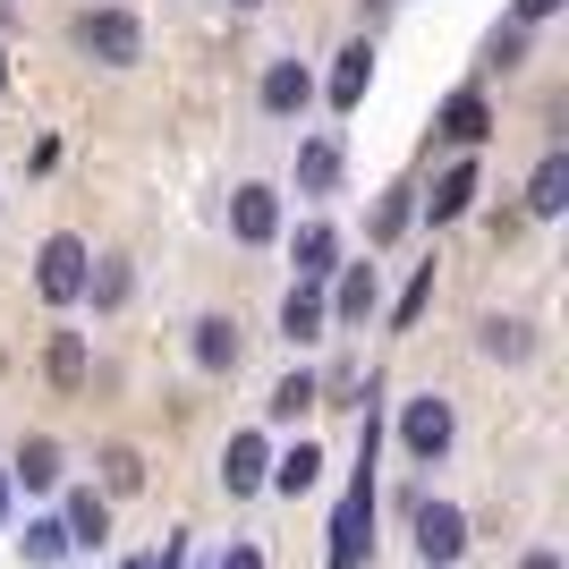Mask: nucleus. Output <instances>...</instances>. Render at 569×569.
Instances as JSON below:
<instances>
[{
	"instance_id": "f257e3e1",
	"label": "nucleus",
	"mask_w": 569,
	"mask_h": 569,
	"mask_svg": "<svg viewBox=\"0 0 569 569\" xmlns=\"http://www.w3.org/2000/svg\"><path fill=\"white\" fill-rule=\"evenodd\" d=\"M366 545H375V476H349V493L332 510V552L323 569H366Z\"/></svg>"
},
{
	"instance_id": "f03ea898",
	"label": "nucleus",
	"mask_w": 569,
	"mask_h": 569,
	"mask_svg": "<svg viewBox=\"0 0 569 569\" xmlns=\"http://www.w3.org/2000/svg\"><path fill=\"white\" fill-rule=\"evenodd\" d=\"M77 51L102 60V69H137L144 60V26L128 18V9H86V18H77Z\"/></svg>"
},
{
	"instance_id": "7ed1b4c3",
	"label": "nucleus",
	"mask_w": 569,
	"mask_h": 569,
	"mask_svg": "<svg viewBox=\"0 0 569 569\" xmlns=\"http://www.w3.org/2000/svg\"><path fill=\"white\" fill-rule=\"evenodd\" d=\"M86 272H94V256H86V238L51 230V238H43V256H34V289H43L51 307H77V298H86Z\"/></svg>"
},
{
	"instance_id": "20e7f679",
	"label": "nucleus",
	"mask_w": 569,
	"mask_h": 569,
	"mask_svg": "<svg viewBox=\"0 0 569 569\" xmlns=\"http://www.w3.org/2000/svg\"><path fill=\"white\" fill-rule=\"evenodd\" d=\"M451 433H459V417H451V400H442V391H417V400L400 408V442H408V459H442L451 451Z\"/></svg>"
},
{
	"instance_id": "39448f33",
	"label": "nucleus",
	"mask_w": 569,
	"mask_h": 569,
	"mask_svg": "<svg viewBox=\"0 0 569 569\" xmlns=\"http://www.w3.org/2000/svg\"><path fill=\"white\" fill-rule=\"evenodd\" d=\"M417 552H426V569H451L468 552V519L451 501H417Z\"/></svg>"
},
{
	"instance_id": "423d86ee",
	"label": "nucleus",
	"mask_w": 569,
	"mask_h": 569,
	"mask_svg": "<svg viewBox=\"0 0 569 569\" xmlns=\"http://www.w3.org/2000/svg\"><path fill=\"white\" fill-rule=\"evenodd\" d=\"M230 230H238V247H272V238H281V196L272 188H238L230 196Z\"/></svg>"
},
{
	"instance_id": "0eeeda50",
	"label": "nucleus",
	"mask_w": 569,
	"mask_h": 569,
	"mask_svg": "<svg viewBox=\"0 0 569 569\" xmlns=\"http://www.w3.org/2000/svg\"><path fill=\"white\" fill-rule=\"evenodd\" d=\"M433 128H442L451 144H485V137H493V102L476 94V86H459V94L433 111Z\"/></svg>"
},
{
	"instance_id": "6e6552de",
	"label": "nucleus",
	"mask_w": 569,
	"mask_h": 569,
	"mask_svg": "<svg viewBox=\"0 0 569 569\" xmlns=\"http://www.w3.org/2000/svg\"><path fill=\"white\" fill-rule=\"evenodd\" d=\"M307 102H315L307 60H272V69H263V111H272V119H298Z\"/></svg>"
},
{
	"instance_id": "1a4fd4ad",
	"label": "nucleus",
	"mask_w": 569,
	"mask_h": 569,
	"mask_svg": "<svg viewBox=\"0 0 569 569\" xmlns=\"http://www.w3.org/2000/svg\"><path fill=\"white\" fill-rule=\"evenodd\" d=\"M263 476H272L263 433H230V451H221V485H230V493H263Z\"/></svg>"
},
{
	"instance_id": "9d476101",
	"label": "nucleus",
	"mask_w": 569,
	"mask_h": 569,
	"mask_svg": "<svg viewBox=\"0 0 569 569\" xmlns=\"http://www.w3.org/2000/svg\"><path fill=\"white\" fill-rule=\"evenodd\" d=\"M60 527H69V552H102V536H111V501H102L94 485H86V493H69Z\"/></svg>"
},
{
	"instance_id": "9b49d317",
	"label": "nucleus",
	"mask_w": 569,
	"mask_h": 569,
	"mask_svg": "<svg viewBox=\"0 0 569 569\" xmlns=\"http://www.w3.org/2000/svg\"><path fill=\"white\" fill-rule=\"evenodd\" d=\"M375 298H382L375 263H340V289H332V307H323V315H340V323H366V315H375Z\"/></svg>"
},
{
	"instance_id": "f8f14e48",
	"label": "nucleus",
	"mask_w": 569,
	"mask_h": 569,
	"mask_svg": "<svg viewBox=\"0 0 569 569\" xmlns=\"http://www.w3.org/2000/svg\"><path fill=\"white\" fill-rule=\"evenodd\" d=\"M366 86H375V43H349L332 60V111H357L366 102Z\"/></svg>"
},
{
	"instance_id": "ddd939ff",
	"label": "nucleus",
	"mask_w": 569,
	"mask_h": 569,
	"mask_svg": "<svg viewBox=\"0 0 569 569\" xmlns=\"http://www.w3.org/2000/svg\"><path fill=\"white\" fill-rule=\"evenodd\" d=\"M340 188V137H307L298 144V196H332Z\"/></svg>"
},
{
	"instance_id": "4468645a",
	"label": "nucleus",
	"mask_w": 569,
	"mask_h": 569,
	"mask_svg": "<svg viewBox=\"0 0 569 569\" xmlns=\"http://www.w3.org/2000/svg\"><path fill=\"white\" fill-rule=\"evenodd\" d=\"M332 272H340V238L323 230V221H307V230H298V281H307V289H323Z\"/></svg>"
},
{
	"instance_id": "2eb2a0df",
	"label": "nucleus",
	"mask_w": 569,
	"mask_h": 569,
	"mask_svg": "<svg viewBox=\"0 0 569 569\" xmlns=\"http://www.w3.org/2000/svg\"><path fill=\"white\" fill-rule=\"evenodd\" d=\"M323 323H332V315H323V289H307V281H298V289L281 298V332L298 340V349H307V340H323Z\"/></svg>"
},
{
	"instance_id": "dca6fc26",
	"label": "nucleus",
	"mask_w": 569,
	"mask_h": 569,
	"mask_svg": "<svg viewBox=\"0 0 569 569\" xmlns=\"http://www.w3.org/2000/svg\"><path fill=\"white\" fill-rule=\"evenodd\" d=\"M196 366H204V375H230L238 366V323L230 315H204V323H196Z\"/></svg>"
},
{
	"instance_id": "f3484780",
	"label": "nucleus",
	"mask_w": 569,
	"mask_h": 569,
	"mask_svg": "<svg viewBox=\"0 0 569 569\" xmlns=\"http://www.w3.org/2000/svg\"><path fill=\"white\" fill-rule=\"evenodd\" d=\"M315 476H323V451H315V442H298V451H281L272 459V476H263V485H272V493H315Z\"/></svg>"
},
{
	"instance_id": "a211bd4d",
	"label": "nucleus",
	"mask_w": 569,
	"mask_h": 569,
	"mask_svg": "<svg viewBox=\"0 0 569 569\" xmlns=\"http://www.w3.org/2000/svg\"><path fill=\"white\" fill-rule=\"evenodd\" d=\"M569 204V153H545V162H536V179H527V213H561Z\"/></svg>"
},
{
	"instance_id": "6ab92c4d",
	"label": "nucleus",
	"mask_w": 569,
	"mask_h": 569,
	"mask_svg": "<svg viewBox=\"0 0 569 569\" xmlns=\"http://www.w3.org/2000/svg\"><path fill=\"white\" fill-rule=\"evenodd\" d=\"M468 204H476V162H451V170H442V179H433L426 213H433V221H459V213H468Z\"/></svg>"
},
{
	"instance_id": "aec40b11",
	"label": "nucleus",
	"mask_w": 569,
	"mask_h": 569,
	"mask_svg": "<svg viewBox=\"0 0 569 569\" xmlns=\"http://www.w3.org/2000/svg\"><path fill=\"white\" fill-rule=\"evenodd\" d=\"M18 476H26V493H51V485H60V442H51V433H26Z\"/></svg>"
},
{
	"instance_id": "412c9836",
	"label": "nucleus",
	"mask_w": 569,
	"mask_h": 569,
	"mask_svg": "<svg viewBox=\"0 0 569 569\" xmlns=\"http://www.w3.org/2000/svg\"><path fill=\"white\" fill-rule=\"evenodd\" d=\"M18 552H26V561H34V569H51V561H69V527H60V519H26Z\"/></svg>"
},
{
	"instance_id": "4be33fe9",
	"label": "nucleus",
	"mask_w": 569,
	"mask_h": 569,
	"mask_svg": "<svg viewBox=\"0 0 569 569\" xmlns=\"http://www.w3.org/2000/svg\"><path fill=\"white\" fill-rule=\"evenodd\" d=\"M86 298H94L102 315H111V307H128V256H102L94 272H86Z\"/></svg>"
},
{
	"instance_id": "5701e85b",
	"label": "nucleus",
	"mask_w": 569,
	"mask_h": 569,
	"mask_svg": "<svg viewBox=\"0 0 569 569\" xmlns=\"http://www.w3.org/2000/svg\"><path fill=\"white\" fill-rule=\"evenodd\" d=\"M51 382H60V391H77V382H86V332H51Z\"/></svg>"
},
{
	"instance_id": "b1692460",
	"label": "nucleus",
	"mask_w": 569,
	"mask_h": 569,
	"mask_svg": "<svg viewBox=\"0 0 569 569\" xmlns=\"http://www.w3.org/2000/svg\"><path fill=\"white\" fill-rule=\"evenodd\" d=\"M263 408H272L281 426H298V417L315 408V375H289V382H272V400H263Z\"/></svg>"
},
{
	"instance_id": "393cba45",
	"label": "nucleus",
	"mask_w": 569,
	"mask_h": 569,
	"mask_svg": "<svg viewBox=\"0 0 569 569\" xmlns=\"http://www.w3.org/2000/svg\"><path fill=\"white\" fill-rule=\"evenodd\" d=\"M102 485H111V493H137V485H144V459L128 451V442H111V451H102Z\"/></svg>"
},
{
	"instance_id": "a878e982",
	"label": "nucleus",
	"mask_w": 569,
	"mask_h": 569,
	"mask_svg": "<svg viewBox=\"0 0 569 569\" xmlns=\"http://www.w3.org/2000/svg\"><path fill=\"white\" fill-rule=\"evenodd\" d=\"M527 60V26H493L485 34V69H519Z\"/></svg>"
},
{
	"instance_id": "bb28decb",
	"label": "nucleus",
	"mask_w": 569,
	"mask_h": 569,
	"mask_svg": "<svg viewBox=\"0 0 569 569\" xmlns=\"http://www.w3.org/2000/svg\"><path fill=\"white\" fill-rule=\"evenodd\" d=\"M426 307H433V263H417V281L400 289V307H391V323H400V332H408V323H417V315H426Z\"/></svg>"
},
{
	"instance_id": "cd10ccee",
	"label": "nucleus",
	"mask_w": 569,
	"mask_h": 569,
	"mask_svg": "<svg viewBox=\"0 0 569 569\" xmlns=\"http://www.w3.org/2000/svg\"><path fill=\"white\" fill-rule=\"evenodd\" d=\"M408 213H417V204H408V188H391V196L375 204V238H400V230H408Z\"/></svg>"
},
{
	"instance_id": "c85d7f7f",
	"label": "nucleus",
	"mask_w": 569,
	"mask_h": 569,
	"mask_svg": "<svg viewBox=\"0 0 569 569\" xmlns=\"http://www.w3.org/2000/svg\"><path fill=\"white\" fill-rule=\"evenodd\" d=\"M485 357H527V323H485Z\"/></svg>"
},
{
	"instance_id": "c756f323",
	"label": "nucleus",
	"mask_w": 569,
	"mask_h": 569,
	"mask_svg": "<svg viewBox=\"0 0 569 569\" xmlns=\"http://www.w3.org/2000/svg\"><path fill=\"white\" fill-rule=\"evenodd\" d=\"M552 9H561V0H519V9H510V26H545Z\"/></svg>"
},
{
	"instance_id": "7c9ffc66",
	"label": "nucleus",
	"mask_w": 569,
	"mask_h": 569,
	"mask_svg": "<svg viewBox=\"0 0 569 569\" xmlns=\"http://www.w3.org/2000/svg\"><path fill=\"white\" fill-rule=\"evenodd\" d=\"M213 569H263V552H256V545H230V552H221Z\"/></svg>"
},
{
	"instance_id": "2f4dec72",
	"label": "nucleus",
	"mask_w": 569,
	"mask_h": 569,
	"mask_svg": "<svg viewBox=\"0 0 569 569\" xmlns=\"http://www.w3.org/2000/svg\"><path fill=\"white\" fill-rule=\"evenodd\" d=\"M519 569H561V552H527V561Z\"/></svg>"
},
{
	"instance_id": "473e14b6",
	"label": "nucleus",
	"mask_w": 569,
	"mask_h": 569,
	"mask_svg": "<svg viewBox=\"0 0 569 569\" xmlns=\"http://www.w3.org/2000/svg\"><path fill=\"white\" fill-rule=\"evenodd\" d=\"M128 569H162V561H153V552H137V561H128Z\"/></svg>"
},
{
	"instance_id": "72a5a7b5",
	"label": "nucleus",
	"mask_w": 569,
	"mask_h": 569,
	"mask_svg": "<svg viewBox=\"0 0 569 569\" xmlns=\"http://www.w3.org/2000/svg\"><path fill=\"white\" fill-rule=\"evenodd\" d=\"M0 519H9V476H0Z\"/></svg>"
},
{
	"instance_id": "f704fd0d",
	"label": "nucleus",
	"mask_w": 569,
	"mask_h": 569,
	"mask_svg": "<svg viewBox=\"0 0 569 569\" xmlns=\"http://www.w3.org/2000/svg\"><path fill=\"white\" fill-rule=\"evenodd\" d=\"M0 94H9V51H0Z\"/></svg>"
},
{
	"instance_id": "c9c22d12",
	"label": "nucleus",
	"mask_w": 569,
	"mask_h": 569,
	"mask_svg": "<svg viewBox=\"0 0 569 569\" xmlns=\"http://www.w3.org/2000/svg\"><path fill=\"white\" fill-rule=\"evenodd\" d=\"M230 9H256V0H230Z\"/></svg>"
}]
</instances>
